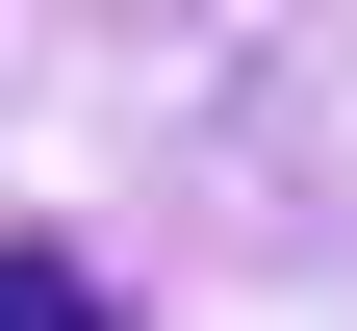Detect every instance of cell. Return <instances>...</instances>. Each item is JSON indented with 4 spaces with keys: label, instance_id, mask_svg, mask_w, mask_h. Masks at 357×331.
I'll return each instance as SVG.
<instances>
[{
    "label": "cell",
    "instance_id": "cell-1",
    "mask_svg": "<svg viewBox=\"0 0 357 331\" xmlns=\"http://www.w3.org/2000/svg\"><path fill=\"white\" fill-rule=\"evenodd\" d=\"M0 331H102V255H52V229H0Z\"/></svg>",
    "mask_w": 357,
    "mask_h": 331
}]
</instances>
